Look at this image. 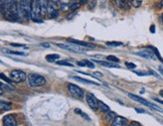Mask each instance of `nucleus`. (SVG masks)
<instances>
[{"label": "nucleus", "instance_id": "obj_14", "mask_svg": "<svg viewBox=\"0 0 163 126\" xmlns=\"http://www.w3.org/2000/svg\"><path fill=\"white\" fill-rule=\"evenodd\" d=\"M97 62L99 65L103 67H107V68H120V66L118 64H115V63H112V62H104V61H95Z\"/></svg>", "mask_w": 163, "mask_h": 126}, {"label": "nucleus", "instance_id": "obj_12", "mask_svg": "<svg viewBox=\"0 0 163 126\" xmlns=\"http://www.w3.org/2000/svg\"><path fill=\"white\" fill-rule=\"evenodd\" d=\"M36 2L41 11V15H44L49 11V0H36Z\"/></svg>", "mask_w": 163, "mask_h": 126}, {"label": "nucleus", "instance_id": "obj_40", "mask_svg": "<svg viewBox=\"0 0 163 126\" xmlns=\"http://www.w3.org/2000/svg\"><path fill=\"white\" fill-rule=\"evenodd\" d=\"M136 111H137L138 113H145V111H144L143 109H138V108H137Z\"/></svg>", "mask_w": 163, "mask_h": 126}, {"label": "nucleus", "instance_id": "obj_47", "mask_svg": "<svg viewBox=\"0 0 163 126\" xmlns=\"http://www.w3.org/2000/svg\"><path fill=\"white\" fill-rule=\"evenodd\" d=\"M161 19H162V22H163V14H162V16H161Z\"/></svg>", "mask_w": 163, "mask_h": 126}, {"label": "nucleus", "instance_id": "obj_11", "mask_svg": "<svg viewBox=\"0 0 163 126\" xmlns=\"http://www.w3.org/2000/svg\"><path fill=\"white\" fill-rule=\"evenodd\" d=\"M3 125L4 126H17V122L13 115H5L3 117Z\"/></svg>", "mask_w": 163, "mask_h": 126}, {"label": "nucleus", "instance_id": "obj_6", "mask_svg": "<svg viewBox=\"0 0 163 126\" xmlns=\"http://www.w3.org/2000/svg\"><path fill=\"white\" fill-rule=\"evenodd\" d=\"M10 79L14 83H22L27 79V76L24 72L20 71V70H13L10 72Z\"/></svg>", "mask_w": 163, "mask_h": 126}, {"label": "nucleus", "instance_id": "obj_30", "mask_svg": "<svg viewBox=\"0 0 163 126\" xmlns=\"http://www.w3.org/2000/svg\"><path fill=\"white\" fill-rule=\"evenodd\" d=\"M125 65H126V67H128V68H129V69H135V68H136V65L133 64V63L126 62V63H125Z\"/></svg>", "mask_w": 163, "mask_h": 126}, {"label": "nucleus", "instance_id": "obj_46", "mask_svg": "<svg viewBox=\"0 0 163 126\" xmlns=\"http://www.w3.org/2000/svg\"><path fill=\"white\" fill-rule=\"evenodd\" d=\"M160 95H161V96H163V90H161V91H160Z\"/></svg>", "mask_w": 163, "mask_h": 126}, {"label": "nucleus", "instance_id": "obj_4", "mask_svg": "<svg viewBox=\"0 0 163 126\" xmlns=\"http://www.w3.org/2000/svg\"><path fill=\"white\" fill-rule=\"evenodd\" d=\"M128 97L131 98V99L134 100V101L139 102V103H141V104L145 105V106L150 107V108L154 109V110H156V111H159V112H162V109H161V108H159V107L156 106L155 104H152V103L148 102L147 100L144 99V98H142V97H140V96H137V95H134V94L129 93V94H128Z\"/></svg>", "mask_w": 163, "mask_h": 126}, {"label": "nucleus", "instance_id": "obj_37", "mask_svg": "<svg viewBox=\"0 0 163 126\" xmlns=\"http://www.w3.org/2000/svg\"><path fill=\"white\" fill-rule=\"evenodd\" d=\"M154 100L156 102H158V103H160V104L163 105V100H160V99H158V98H154Z\"/></svg>", "mask_w": 163, "mask_h": 126}, {"label": "nucleus", "instance_id": "obj_25", "mask_svg": "<svg viewBox=\"0 0 163 126\" xmlns=\"http://www.w3.org/2000/svg\"><path fill=\"white\" fill-rule=\"evenodd\" d=\"M151 49H152V51H153V53H155V55H156L157 58H158V59H159V60H160V61H161V62H162V63H163V59H162V58H161V55H160V53H159L158 49H155V47H151Z\"/></svg>", "mask_w": 163, "mask_h": 126}, {"label": "nucleus", "instance_id": "obj_8", "mask_svg": "<svg viewBox=\"0 0 163 126\" xmlns=\"http://www.w3.org/2000/svg\"><path fill=\"white\" fill-rule=\"evenodd\" d=\"M68 44H77V46H80V47H86V49H94L95 46L89 44V42H82V40H73V38H68Z\"/></svg>", "mask_w": 163, "mask_h": 126}, {"label": "nucleus", "instance_id": "obj_19", "mask_svg": "<svg viewBox=\"0 0 163 126\" xmlns=\"http://www.w3.org/2000/svg\"><path fill=\"white\" fill-rule=\"evenodd\" d=\"M116 118V114L113 111H109L108 113H106V120L107 121H113Z\"/></svg>", "mask_w": 163, "mask_h": 126}, {"label": "nucleus", "instance_id": "obj_36", "mask_svg": "<svg viewBox=\"0 0 163 126\" xmlns=\"http://www.w3.org/2000/svg\"><path fill=\"white\" fill-rule=\"evenodd\" d=\"M162 7H163V0L160 3H157V8L159 9V8H162Z\"/></svg>", "mask_w": 163, "mask_h": 126}, {"label": "nucleus", "instance_id": "obj_35", "mask_svg": "<svg viewBox=\"0 0 163 126\" xmlns=\"http://www.w3.org/2000/svg\"><path fill=\"white\" fill-rule=\"evenodd\" d=\"M96 3H97L96 1H92V2L90 3V6H89V7H90V9H93V7H95L96 6Z\"/></svg>", "mask_w": 163, "mask_h": 126}, {"label": "nucleus", "instance_id": "obj_2", "mask_svg": "<svg viewBox=\"0 0 163 126\" xmlns=\"http://www.w3.org/2000/svg\"><path fill=\"white\" fill-rule=\"evenodd\" d=\"M27 83L28 86L31 88H36V87H41L46 83L45 79L41 75L38 74H30L27 77Z\"/></svg>", "mask_w": 163, "mask_h": 126}, {"label": "nucleus", "instance_id": "obj_20", "mask_svg": "<svg viewBox=\"0 0 163 126\" xmlns=\"http://www.w3.org/2000/svg\"><path fill=\"white\" fill-rule=\"evenodd\" d=\"M3 51L5 53H8L10 55H23V57H26V53H22V51H9V49H3Z\"/></svg>", "mask_w": 163, "mask_h": 126}, {"label": "nucleus", "instance_id": "obj_3", "mask_svg": "<svg viewBox=\"0 0 163 126\" xmlns=\"http://www.w3.org/2000/svg\"><path fill=\"white\" fill-rule=\"evenodd\" d=\"M68 90L73 97L77 98V99H83L85 97V92L82 88L79 86L73 84V83H68Z\"/></svg>", "mask_w": 163, "mask_h": 126}, {"label": "nucleus", "instance_id": "obj_32", "mask_svg": "<svg viewBox=\"0 0 163 126\" xmlns=\"http://www.w3.org/2000/svg\"><path fill=\"white\" fill-rule=\"evenodd\" d=\"M14 0H1V3L2 4H4V5H9L10 3H12L13 2Z\"/></svg>", "mask_w": 163, "mask_h": 126}, {"label": "nucleus", "instance_id": "obj_29", "mask_svg": "<svg viewBox=\"0 0 163 126\" xmlns=\"http://www.w3.org/2000/svg\"><path fill=\"white\" fill-rule=\"evenodd\" d=\"M86 64H87V67L90 69H94L95 68V65H94V63L93 62H90V61L86 60Z\"/></svg>", "mask_w": 163, "mask_h": 126}, {"label": "nucleus", "instance_id": "obj_16", "mask_svg": "<svg viewBox=\"0 0 163 126\" xmlns=\"http://www.w3.org/2000/svg\"><path fill=\"white\" fill-rule=\"evenodd\" d=\"M60 55H57V53H51V55H47L45 57V60L47 61L49 63H53V62H55V61H57V60H60Z\"/></svg>", "mask_w": 163, "mask_h": 126}, {"label": "nucleus", "instance_id": "obj_27", "mask_svg": "<svg viewBox=\"0 0 163 126\" xmlns=\"http://www.w3.org/2000/svg\"><path fill=\"white\" fill-rule=\"evenodd\" d=\"M132 4H133V6H135V7H139L142 4V1L141 0H133Z\"/></svg>", "mask_w": 163, "mask_h": 126}, {"label": "nucleus", "instance_id": "obj_1", "mask_svg": "<svg viewBox=\"0 0 163 126\" xmlns=\"http://www.w3.org/2000/svg\"><path fill=\"white\" fill-rule=\"evenodd\" d=\"M32 8L28 0H20L19 2V17H23L25 19L31 18Z\"/></svg>", "mask_w": 163, "mask_h": 126}, {"label": "nucleus", "instance_id": "obj_39", "mask_svg": "<svg viewBox=\"0 0 163 126\" xmlns=\"http://www.w3.org/2000/svg\"><path fill=\"white\" fill-rule=\"evenodd\" d=\"M41 47H51V46H49V44H41Z\"/></svg>", "mask_w": 163, "mask_h": 126}, {"label": "nucleus", "instance_id": "obj_10", "mask_svg": "<svg viewBox=\"0 0 163 126\" xmlns=\"http://www.w3.org/2000/svg\"><path fill=\"white\" fill-rule=\"evenodd\" d=\"M111 126H128V120L122 116H116L111 123Z\"/></svg>", "mask_w": 163, "mask_h": 126}, {"label": "nucleus", "instance_id": "obj_13", "mask_svg": "<svg viewBox=\"0 0 163 126\" xmlns=\"http://www.w3.org/2000/svg\"><path fill=\"white\" fill-rule=\"evenodd\" d=\"M72 78H73V79H75L76 81H78V82L84 83V84L94 85V86H99V83H96V82H94V81H90V80L84 79V78H81V77H72Z\"/></svg>", "mask_w": 163, "mask_h": 126}, {"label": "nucleus", "instance_id": "obj_34", "mask_svg": "<svg viewBox=\"0 0 163 126\" xmlns=\"http://www.w3.org/2000/svg\"><path fill=\"white\" fill-rule=\"evenodd\" d=\"M128 126H141V124H140V123H138V122L133 121V122H131L130 124H128Z\"/></svg>", "mask_w": 163, "mask_h": 126}, {"label": "nucleus", "instance_id": "obj_5", "mask_svg": "<svg viewBox=\"0 0 163 126\" xmlns=\"http://www.w3.org/2000/svg\"><path fill=\"white\" fill-rule=\"evenodd\" d=\"M57 46L58 47H60V49L73 51V53H86V51H88V49H86V47H80V46H77V44H57Z\"/></svg>", "mask_w": 163, "mask_h": 126}, {"label": "nucleus", "instance_id": "obj_21", "mask_svg": "<svg viewBox=\"0 0 163 126\" xmlns=\"http://www.w3.org/2000/svg\"><path fill=\"white\" fill-rule=\"evenodd\" d=\"M58 16V10L57 9H51L49 10V18H57Z\"/></svg>", "mask_w": 163, "mask_h": 126}, {"label": "nucleus", "instance_id": "obj_7", "mask_svg": "<svg viewBox=\"0 0 163 126\" xmlns=\"http://www.w3.org/2000/svg\"><path fill=\"white\" fill-rule=\"evenodd\" d=\"M86 100H87V103L88 105L90 106V108L94 111H98L100 109V106H99V103L100 101L95 97V96L93 95L91 93H88L86 95Z\"/></svg>", "mask_w": 163, "mask_h": 126}, {"label": "nucleus", "instance_id": "obj_28", "mask_svg": "<svg viewBox=\"0 0 163 126\" xmlns=\"http://www.w3.org/2000/svg\"><path fill=\"white\" fill-rule=\"evenodd\" d=\"M11 47H24V49H27V47H25L24 44H10Z\"/></svg>", "mask_w": 163, "mask_h": 126}, {"label": "nucleus", "instance_id": "obj_43", "mask_svg": "<svg viewBox=\"0 0 163 126\" xmlns=\"http://www.w3.org/2000/svg\"><path fill=\"white\" fill-rule=\"evenodd\" d=\"M159 72H160V73L163 75V68H162V67H159Z\"/></svg>", "mask_w": 163, "mask_h": 126}, {"label": "nucleus", "instance_id": "obj_26", "mask_svg": "<svg viewBox=\"0 0 163 126\" xmlns=\"http://www.w3.org/2000/svg\"><path fill=\"white\" fill-rule=\"evenodd\" d=\"M79 4H80L79 2H73L72 4H70V9L71 10H76L79 7Z\"/></svg>", "mask_w": 163, "mask_h": 126}, {"label": "nucleus", "instance_id": "obj_18", "mask_svg": "<svg viewBox=\"0 0 163 126\" xmlns=\"http://www.w3.org/2000/svg\"><path fill=\"white\" fill-rule=\"evenodd\" d=\"M106 46H108V47H121V46H123V42H107Z\"/></svg>", "mask_w": 163, "mask_h": 126}, {"label": "nucleus", "instance_id": "obj_33", "mask_svg": "<svg viewBox=\"0 0 163 126\" xmlns=\"http://www.w3.org/2000/svg\"><path fill=\"white\" fill-rule=\"evenodd\" d=\"M77 65L79 67H87V64H86V60L84 61H81V62H78Z\"/></svg>", "mask_w": 163, "mask_h": 126}, {"label": "nucleus", "instance_id": "obj_41", "mask_svg": "<svg viewBox=\"0 0 163 126\" xmlns=\"http://www.w3.org/2000/svg\"><path fill=\"white\" fill-rule=\"evenodd\" d=\"M151 32H155V25H151Z\"/></svg>", "mask_w": 163, "mask_h": 126}, {"label": "nucleus", "instance_id": "obj_17", "mask_svg": "<svg viewBox=\"0 0 163 126\" xmlns=\"http://www.w3.org/2000/svg\"><path fill=\"white\" fill-rule=\"evenodd\" d=\"M99 106H100V110H101L102 112H104V113H108L109 111H111L110 107H109L107 104H105L104 102H101V101H100Z\"/></svg>", "mask_w": 163, "mask_h": 126}, {"label": "nucleus", "instance_id": "obj_31", "mask_svg": "<svg viewBox=\"0 0 163 126\" xmlns=\"http://www.w3.org/2000/svg\"><path fill=\"white\" fill-rule=\"evenodd\" d=\"M115 1L119 7H123V5H125V0H115Z\"/></svg>", "mask_w": 163, "mask_h": 126}, {"label": "nucleus", "instance_id": "obj_44", "mask_svg": "<svg viewBox=\"0 0 163 126\" xmlns=\"http://www.w3.org/2000/svg\"><path fill=\"white\" fill-rule=\"evenodd\" d=\"M36 0H29V2H30V4H33V3L35 2Z\"/></svg>", "mask_w": 163, "mask_h": 126}, {"label": "nucleus", "instance_id": "obj_38", "mask_svg": "<svg viewBox=\"0 0 163 126\" xmlns=\"http://www.w3.org/2000/svg\"><path fill=\"white\" fill-rule=\"evenodd\" d=\"M89 0H80V4H86Z\"/></svg>", "mask_w": 163, "mask_h": 126}, {"label": "nucleus", "instance_id": "obj_45", "mask_svg": "<svg viewBox=\"0 0 163 126\" xmlns=\"http://www.w3.org/2000/svg\"><path fill=\"white\" fill-rule=\"evenodd\" d=\"M49 1H51V2H53V3H57V0H49Z\"/></svg>", "mask_w": 163, "mask_h": 126}, {"label": "nucleus", "instance_id": "obj_22", "mask_svg": "<svg viewBox=\"0 0 163 126\" xmlns=\"http://www.w3.org/2000/svg\"><path fill=\"white\" fill-rule=\"evenodd\" d=\"M107 60H108L109 62L115 63V64H118V63H119V59L116 58L115 55H109V57H107Z\"/></svg>", "mask_w": 163, "mask_h": 126}, {"label": "nucleus", "instance_id": "obj_24", "mask_svg": "<svg viewBox=\"0 0 163 126\" xmlns=\"http://www.w3.org/2000/svg\"><path fill=\"white\" fill-rule=\"evenodd\" d=\"M1 79H2V81H5L6 83H8L9 85H11V84H12V82H13V81H12L11 79H8V78H7L3 73L1 74Z\"/></svg>", "mask_w": 163, "mask_h": 126}, {"label": "nucleus", "instance_id": "obj_9", "mask_svg": "<svg viewBox=\"0 0 163 126\" xmlns=\"http://www.w3.org/2000/svg\"><path fill=\"white\" fill-rule=\"evenodd\" d=\"M135 55H140L142 58H145V59H149V60H154L155 59V53H153L152 51H150V49H143L141 51H138L136 53Z\"/></svg>", "mask_w": 163, "mask_h": 126}, {"label": "nucleus", "instance_id": "obj_23", "mask_svg": "<svg viewBox=\"0 0 163 126\" xmlns=\"http://www.w3.org/2000/svg\"><path fill=\"white\" fill-rule=\"evenodd\" d=\"M57 65H60V66H66V67H73L74 65L72 63L68 62V61H60V62H57Z\"/></svg>", "mask_w": 163, "mask_h": 126}, {"label": "nucleus", "instance_id": "obj_42", "mask_svg": "<svg viewBox=\"0 0 163 126\" xmlns=\"http://www.w3.org/2000/svg\"><path fill=\"white\" fill-rule=\"evenodd\" d=\"M60 2H62V3H68V0H60Z\"/></svg>", "mask_w": 163, "mask_h": 126}, {"label": "nucleus", "instance_id": "obj_15", "mask_svg": "<svg viewBox=\"0 0 163 126\" xmlns=\"http://www.w3.org/2000/svg\"><path fill=\"white\" fill-rule=\"evenodd\" d=\"M0 108L1 111H9L12 108V103L10 102H5V101H1L0 102Z\"/></svg>", "mask_w": 163, "mask_h": 126}]
</instances>
